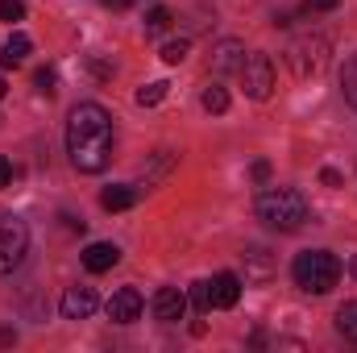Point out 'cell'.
Masks as SVG:
<instances>
[{
	"label": "cell",
	"mask_w": 357,
	"mask_h": 353,
	"mask_svg": "<svg viewBox=\"0 0 357 353\" xmlns=\"http://www.w3.org/2000/svg\"><path fill=\"white\" fill-rule=\"evenodd\" d=\"M112 146H116L112 117L100 104H75L71 117H67V154H71V167L84 171V175H100L112 163Z\"/></svg>",
	"instance_id": "cell-1"
},
{
	"label": "cell",
	"mask_w": 357,
	"mask_h": 353,
	"mask_svg": "<svg viewBox=\"0 0 357 353\" xmlns=\"http://www.w3.org/2000/svg\"><path fill=\"white\" fill-rule=\"evenodd\" d=\"M258 220L274 233H295L307 220V200L295 187H266L258 195Z\"/></svg>",
	"instance_id": "cell-2"
},
{
	"label": "cell",
	"mask_w": 357,
	"mask_h": 353,
	"mask_svg": "<svg viewBox=\"0 0 357 353\" xmlns=\"http://www.w3.org/2000/svg\"><path fill=\"white\" fill-rule=\"evenodd\" d=\"M291 278L307 295H328L337 287V278H341V258L328 254V250H303L291 262Z\"/></svg>",
	"instance_id": "cell-3"
},
{
	"label": "cell",
	"mask_w": 357,
	"mask_h": 353,
	"mask_svg": "<svg viewBox=\"0 0 357 353\" xmlns=\"http://www.w3.org/2000/svg\"><path fill=\"white\" fill-rule=\"evenodd\" d=\"M287 67L295 71V80H316L328 67V38H320V33L295 38L287 46Z\"/></svg>",
	"instance_id": "cell-4"
},
{
	"label": "cell",
	"mask_w": 357,
	"mask_h": 353,
	"mask_svg": "<svg viewBox=\"0 0 357 353\" xmlns=\"http://www.w3.org/2000/svg\"><path fill=\"white\" fill-rule=\"evenodd\" d=\"M25 250H29L25 220L13 216V212H0V274H13L17 266L25 262Z\"/></svg>",
	"instance_id": "cell-5"
},
{
	"label": "cell",
	"mask_w": 357,
	"mask_h": 353,
	"mask_svg": "<svg viewBox=\"0 0 357 353\" xmlns=\"http://www.w3.org/2000/svg\"><path fill=\"white\" fill-rule=\"evenodd\" d=\"M237 75H241V88H245L250 100H270V91H274V63H270V54H245V67Z\"/></svg>",
	"instance_id": "cell-6"
},
{
	"label": "cell",
	"mask_w": 357,
	"mask_h": 353,
	"mask_svg": "<svg viewBox=\"0 0 357 353\" xmlns=\"http://www.w3.org/2000/svg\"><path fill=\"white\" fill-rule=\"evenodd\" d=\"M59 308H63V320H88L91 312L100 308V295L91 287H67Z\"/></svg>",
	"instance_id": "cell-7"
},
{
	"label": "cell",
	"mask_w": 357,
	"mask_h": 353,
	"mask_svg": "<svg viewBox=\"0 0 357 353\" xmlns=\"http://www.w3.org/2000/svg\"><path fill=\"white\" fill-rule=\"evenodd\" d=\"M208 67H212L216 75L241 71V67H245V46H241L237 38H225V42H216V46H212V59H208Z\"/></svg>",
	"instance_id": "cell-8"
},
{
	"label": "cell",
	"mask_w": 357,
	"mask_h": 353,
	"mask_svg": "<svg viewBox=\"0 0 357 353\" xmlns=\"http://www.w3.org/2000/svg\"><path fill=\"white\" fill-rule=\"evenodd\" d=\"M183 316H187V295L178 287H158V295H154V320L178 324Z\"/></svg>",
	"instance_id": "cell-9"
},
{
	"label": "cell",
	"mask_w": 357,
	"mask_h": 353,
	"mask_svg": "<svg viewBox=\"0 0 357 353\" xmlns=\"http://www.w3.org/2000/svg\"><path fill=\"white\" fill-rule=\"evenodd\" d=\"M142 316V295L133 287H121L112 299H108V320L112 324H133Z\"/></svg>",
	"instance_id": "cell-10"
},
{
	"label": "cell",
	"mask_w": 357,
	"mask_h": 353,
	"mask_svg": "<svg viewBox=\"0 0 357 353\" xmlns=\"http://www.w3.org/2000/svg\"><path fill=\"white\" fill-rule=\"evenodd\" d=\"M116 262H121V250L112 241H96V246L84 250V266H88L91 274H104V270H112Z\"/></svg>",
	"instance_id": "cell-11"
},
{
	"label": "cell",
	"mask_w": 357,
	"mask_h": 353,
	"mask_svg": "<svg viewBox=\"0 0 357 353\" xmlns=\"http://www.w3.org/2000/svg\"><path fill=\"white\" fill-rule=\"evenodd\" d=\"M237 299H241V278L229 274V270L216 274V278H212V308H233Z\"/></svg>",
	"instance_id": "cell-12"
},
{
	"label": "cell",
	"mask_w": 357,
	"mask_h": 353,
	"mask_svg": "<svg viewBox=\"0 0 357 353\" xmlns=\"http://www.w3.org/2000/svg\"><path fill=\"white\" fill-rule=\"evenodd\" d=\"M245 278H258V283H266L270 274H274V262H270V250H262V246H250L245 254Z\"/></svg>",
	"instance_id": "cell-13"
},
{
	"label": "cell",
	"mask_w": 357,
	"mask_h": 353,
	"mask_svg": "<svg viewBox=\"0 0 357 353\" xmlns=\"http://www.w3.org/2000/svg\"><path fill=\"white\" fill-rule=\"evenodd\" d=\"M29 50H33V42H29L25 33H13V38L4 42V50H0V67H21Z\"/></svg>",
	"instance_id": "cell-14"
},
{
	"label": "cell",
	"mask_w": 357,
	"mask_h": 353,
	"mask_svg": "<svg viewBox=\"0 0 357 353\" xmlns=\"http://www.w3.org/2000/svg\"><path fill=\"white\" fill-rule=\"evenodd\" d=\"M100 204H104L108 212H125V208H133V204H137V191H133V187H125V183H116V187H104Z\"/></svg>",
	"instance_id": "cell-15"
},
{
	"label": "cell",
	"mask_w": 357,
	"mask_h": 353,
	"mask_svg": "<svg viewBox=\"0 0 357 353\" xmlns=\"http://www.w3.org/2000/svg\"><path fill=\"white\" fill-rule=\"evenodd\" d=\"M337 329H341L349 341H357V299H349V303L337 308Z\"/></svg>",
	"instance_id": "cell-16"
},
{
	"label": "cell",
	"mask_w": 357,
	"mask_h": 353,
	"mask_svg": "<svg viewBox=\"0 0 357 353\" xmlns=\"http://www.w3.org/2000/svg\"><path fill=\"white\" fill-rule=\"evenodd\" d=\"M199 104H204L208 112H225V108H229V91L220 88V84H208L204 96H199Z\"/></svg>",
	"instance_id": "cell-17"
},
{
	"label": "cell",
	"mask_w": 357,
	"mask_h": 353,
	"mask_svg": "<svg viewBox=\"0 0 357 353\" xmlns=\"http://www.w3.org/2000/svg\"><path fill=\"white\" fill-rule=\"evenodd\" d=\"M341 88H345V100L357 108V54L345 63V71H341Z\"/></svg>",
	"instance_id": "cell-18"
},
{
	"label": "cell",
	"mask_w": 357,
	"mask_h": 353,
	"mask_svg": "<svg viewBox=\"0 0 357 353\" xmlns=\"http://www.w3.org/2000/svg\"><path fill=\"white\" fill-rule=\"evenodd\" d=\"M187 50H191V42H187V38H175V42H167V46H162V63L178 67V63L187 59Z\"/></svg>",
	"instance_id": "cell-19"
},
{
	"label": "cell",
	"mask_w": 357,
	"mask_h": 353,
	"mask_svg": "<svg viewBox=\"0 0 357 353\" xmlns=\"http://www.w3.org/2000/svg\"><path fill=\"white\" fill-rule=\"evenodd\" d=\"M167 25H171V8H162V4H158V8H150V13H146V33H162Z\"/></svg>",
	"instance_id": "cell-20"
},
{
	"label": "cell",
	"mask_w": 357,
	"mask_h": 353,
	"mask_svg": "<svg viewBox=\"0 0 357 353\" xmlns=\"http://www.w3.org/2000/svg\"><path fill=\"white\" fill-rule=\"evenodd\" d=\"M191 308L195 312H212V283H195L191 287Z\"/></svg>",
	"instance_id": "cell-21"
},
{
	"label": "cell",
	"mask_w": 357,
	"mask_h": 353,
	"mask_svg": "<svg viewBox=\"0 0 357 353\" xmlns=\"http://www.w3.org/2000/svg\"><path fill=\"white\" fill-rule=\"evenodd\" d=\"M162 96H167V84H146V88H137V104L142 108H154Z\"/></svg>",
	"instance_id": "cell-22"
},
{
	"label": "cell",
	"mask_w": 357,
	"mask_h": 353,
	"mask_svg": "<svg viewBox=\"0 0 357 353\" xmlns=\"http://www.w3.org/2000/svg\"><path fill=\"white\" fill-rule=\"evenodd\" d=\"M33 84H38V91H42V96H54V84H59L54 67H42V71L33 75Z\"/></svg>",
	"instance_id": "cell-23"
},
{
	"label": "cell",
	"mask_w": 357,
	"mask_h": 353,
	"mask_svg": "<svg viewBox=\"0 0 357 353\" xmlns=\"http://www.w3.org/2000/svg\"><path fill=\"white\" fill-rule=\"evenodd\" d=\"M21 17H25L21 0H0V21H21Z\"/></svg>",
	"instance_id": "cell-24"
},
{
	"label": "cell",
	"mask_w": 357,
	"mask_h": 353,
	"mask_svg": "<svg viewBox=\"0 0 357 353\" xmlns=\"http://www.w3.org/2000/svg\"><path fill=\"white\" fill-rule=\"evenodd\" d=\"M8 183H13V163L0 154V187H8Z\"/></svg>",
	"instance_id": "cell-25"
},
{
	"label": "cell",
	"mask_w": 357,
	"mask_h": 353,
	"mask_svg": "<svg viewBox=\"0 0 357 353\" xmlns=\"http://www.w3.org/2000/svg\"><path fill=\"white\" fill-rule=\"evenodd\" d=\"M320 179H324V187H341V175L337 171H320Z\"/></svg>",
	"instance_id": "cell-26"
},
{
	"label": "cell",
	"mask_w": 357,
	"mask_h": 353,
	"mask_svg": "<svg viewBox=\"0 0 357 353\" xmlns=\"http://www.w3.org/2000/svg\"><path fill=\"white\" fill-rule=\"evenodd\" d=\"M341 0H312V8H320V13H328V8H337Z\"/></svg>",
	"instance_id": "cell-27"
},
{
	"label": "cell",
	"mask_w": 357,
	"mask_h": 353,
	"mask_svg": "<svg viewBox=\"0 0 357 353\" xmlns=\"http://www.w3.org/2000/svg\"><path fill=\"white\" fill-rule=\"evenodd\" d=\"M104 4H108V8H129L133 0H104Z\"/></svg>",
	"instance_id": "cell-28"
},
{
	"label": "cell",
	"mask_w": 357,
	"mask_h": 353,
	"mask_svg": "<svg viewBox=\"0 0 357 353\" xmlns=\"http://www.w3.org/2000/svg\"><path fill=\"white\" fill-rule=\"evenodd\" d=\"M349 274H354V278H357V254H354V258H349Z\"/></svg>",
	"instance_id": "cell-29"
},
{
	"label": "cell",
	"mask_w": 357,
	"mask_h": 353,
	"mask_svg": "<svg viewBox=\"0 0 357 353\" xmlns=\"http://www.w3.org/2000/svg\"><path fill=\"white\" fill-rule=\"evenodd\" d=\"M4 88H8V84H4V80H0V100H4Z\"/></svg>",
	"instance_id": "cell-30"
}]
</instances>
